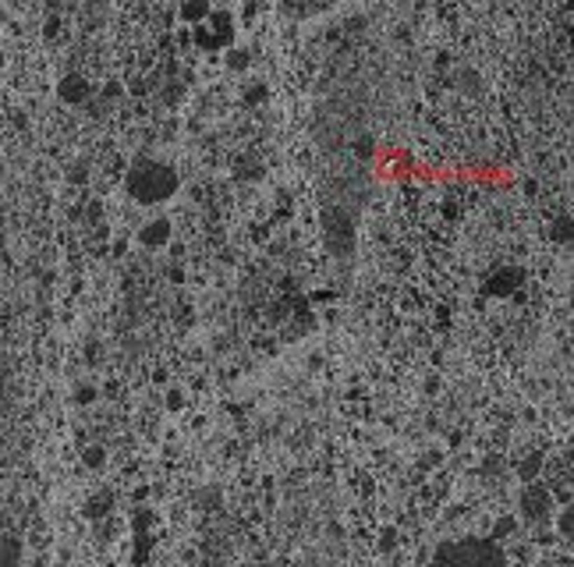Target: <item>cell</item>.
<instances>
[{"mask_svg": "<svg viewBox=\"0 0 574 567\" xmlns=\"http://www.w3.org/2000/svg\"><path fill=\"white\" fill-rule=\"evenodd\" d=\"M125 185H128L132 199H139V202H167L170 195L178 192L181 178H178V170H174V167L139 156V160L132 163V170H128Z\"/></svg>", "mask_w": 574, "mask_h": 567, "instance_id": "1", "label": "cell"}, {"mask_svg": "<svg viewBox=\"0 0 574 567\" xmlns=\"http://www.w3.org/2000/svg\"><path fill=\"white\" fill-rule=\"evenodd\" d=\"M436 560H454V564H500L503 553L489 542V539H461V542H443L436 550Z\"/></svg>", "mask_w": 574, "mask_h": 567, "instance_id": "2", "label": "cell"}, {"mask_svg": "<svg viewBox=\"0 0 574 567\" xmlns=\"http://www.w3.org/2000/svg\"><path fill=\"white\" fill-rule=\"evenodd\" d=\"M326 234H330L333 252H340V241H344V252H351V220H348V213L330 209L326 213Z\"/></svg>", "mask_w": 574, "mask_h": 567, "instance_id": "3", "label": "cell"}, {"mask_svg": "<svg viewBox=\"0 0 574 567\" xmlns=\"http://www.w3.org/2000/svg\"><path fill=\"white\" fill-rule=\"evenodd\" d=\"M522 507L532 522H542V518H550V493L542 486H528L522 496Z\"/></svg>", "mask_w": 574, "mask_h": 567, "instance_id": "4", "label": "cell"}, {"mask_svg": "<svg viewBox=\"0 0 574 567\" xmlns=\"http://www.w3.org/2000/svg\"><path fill=\"white\" fill-rule=\"evenodd\" d=\"M57 96H61L64 103H85L92 96V85L82 75H68V78H61V85H57Z\"/></svg>", "mask_w": 574, "mask_h": 567, "instance_id": "5", "label": "cell"}, {"mask_svg": "<svg viewBox=\"0 0 574 567\" xmlns=\"http://www.w3.org/2000/svg\"><path fill=\"white\" fill-rule=\"evenodd\" d=\"M139 238H142V245H146V248H160V245H167V241H170V220H163V216H160V220L146 223Z\"/></svg>", "mask_w": 574, "mask_h": 567, "instance_id": "6", "label": "cell"}, {"mask_svg": "<svg viewBox=\"0 0 574 567\" xmlns=\"http://www.w3.org/2000/svg\"><path fill=\"white\" fill-rule=\"evenodd\" d=\"M22 560V542L15 536H0V564H18Z\"/></svg>", "mask_w": 574, "mask_h": 567, "instance_id": "7", "label": "cell"}, {"mask_svg": "<svg viewBox=\"0 0 574 567\" xmlns=\"http://www.w3.org/2000/svg\"><path fill=\"white\" fill-rule=\"evenodd\" d=\"M106 510H113V493H99V496H92V500L85 503V514H89V518H103Z\"/></svg>", "mask_w": 574, "mask_h": 567, "instance_id": "8", "label": "cell"}, {"mask_svg": "<svg viewBox=\"0 0 574 567\" xmlns=\"http://www.w3.org/2000/svg\"><path fill=\"white\" fill-rule=\"evenodd\" d=\"M518 280H522V270L500 273V276L493 280V291H496V295H503V291H510V288H518Z\"/></svg>", "mask_w": 574, "mask_h": 567, "instance_id": "9", "label": "cell"}, {"mask_svg": "<svg viewBox=\"0 0 574 567\" xmlns=\"http://www.w3.org/2000/svg\"><path fill=\"white\" fill-rule=\"evenodd\" d=\"M181 15H185L188 22H202V18H209L213 11H209V4H185Z\"/></svg>", "mask_w": 574, "mask_h": 567, "instance_id": "10", "label": "cell"}, {"mask_svg": "<svg viewBox=\"0 0 574 567\" xmlns=\"http://www.w3.org/2000/svg\"><path fill=\"white\" fill-rule=\"evenodd\" d=\"M82 461L89 465V468H103V447H85V454H82Z\"/></svg>", "mask_w": 574, "mask_h": 567, "instance_id": "11", "label": "cell"}, {"mask_svg": "<svg viewBox=\"0 0 574 567\" xmlns=\"http://www.w3.org/2000/svg\"><path fill=\"white\" fill-rule=\"evenodd\" d=\"M553 234H556V241H570V216H560L556 220V231Z\"/></svg>", "mask_w": 574, "mask_h": 567, "instance_id": "12", "label": "cell"}, {"mask_svg": "<svg viewBox=\"0 0 574 567\" xmlns=\"http://www.w3.org/2000/svg\"><path fill=\"white\" fill-rule=\"evenodd\" d=\"M556 528H560V532H564V536L570 539V510H564V514L556 518Z\"/></svg>", "mask_w": 574, "mask_h": 567, "instance_id": "13", "label": "cell"}, {"mask_svg": "<svg viewBox=\"0 0 574 567\" xmlns=\"http://www.w3.org/2000/svg\"><path fill=\"white\" fill-rule=\"evenodd\" d=\"M167 405H170V408H181V405H185V393H181V390H170V393H167Z\"/></svg>", "mask_w": 574, "mask_h": 567, "instance_id": "14", "label": "cell"}, {"mask_svg": "<svg viewBox=\"0 0 574 567\" xmlns=\"http://www.w3.org/2000/svg\"><path fill=\"white\" fill-rule=\"evenodd\" d=\"M78 401H82V405L96 401V390H92V386H78Z\"/></svg>", "mask_w": 574, "mask_h": 567, "instance_id": "15", "label": "cell"}, {"mask_svg": "<svg viewBox=\"0 0 574 567\" xmlns=\"http://www.w3.org/2000/svg\"><path fill=\"white\" fill-rule=\"evenodd\" d=\"M245 57H248V53H241V50H234V53H231V68H245V64H248V61H245Z\"/></svg>", "mask_w": 574, "mask_h": 567, "instance_id": "16", "label": "cell"}, {"mask_svg": "<svg viewBox=\"0 0 574 567\" xmlns=\"http://www.w3.org/2000/svg\"><path fill=\"white\" fill-rule=\"evenodd\" d=\"M57 29H61V18H50V22H46V29H43V32H46V36H57Z\"/></svg>", "mask_w": 574, "mask_h": 567, "instance_id": "17", "label": "cell"}, {"mask_svg": "<svg viewBox=\"0 0 574 567\" xmlns=\"http://www.w3.org/2000/svg\"><path fill=\"white\" fill-rule=\"evenodd\" d=\"M132 92H146V78H132Z\"/></svg>", "mask_w": 574, "mask_h": 567, "instance_id": "18", "label": "cell"}, {"mask_svg": "<svg viewBox=\"0 0 574 567\" xmlns=\"http://www.w3.org/2000/svg\"><path fill=\"white\" fill-rule=\"evenodd\" d=\"M503 532H514V522H500L496 525V536H503Z\"/></svg>", "mask_w": 574, "mask_h": 567, "instance_id": "19", "label": "cell"}]
</instances>
